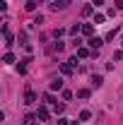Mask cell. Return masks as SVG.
I'll return each instance as SVG.
<instances>
[{
    "mask_svg": "<svg viewBox=\"0 0 123 125\" xmlns=\"http://www.w3.org/2000/svg\"><path fill=\"white\" fill-rule=\"evenodd\" d=\"M68 2H70V0H53V5H51V7H53V10H65V7H68Z\"/></svg>",
    "mask_w": 123,
    "mask_h": 125,
    "instance_id": "cell-1",
    "label": "cell"
},
{
    "mask_svg": "<svg viewBox=\"0 0 123 125\" xmlns=\"http://www.w3.org/2000/svg\"><path fill=\"white\" fill-rule=\"evenodd\" d=\"M31 62V58H24V60H22V65H17V72H19V75H24V72H27V65H29Z\"/></svg>",
    "mask_w": 123,
    "mask_h": 125,
    "instance_id": "cell-2",
    "label": "cell"
},
{
    "mask_svg": "<svg viewBox=\"0 0 123 125\" xmlns=\"http://www.w3.org/2000/svg\"><path fill=\"white\" fill-rule=\"evenodd\" d=\"M51 89H53V92H61V89H63V79L61 77L53 79V82H51Z\"/></svg>",
    "mask_w": 123,
    "mask_h": 125,
    "instance_id": "cell-3",
    "label": "cell"
},
{
    "mask_svg": "<svg viewBox=\"0 0 123 125\" xmlns=\"http://www.w3.org/2000/svg\"><path fill=\"white\" fill-rule=\"evenodd\" d=\"M24 104L29 106V104H36V94L34 92H27V96H24Z\"/></svg>",
    "mask_w": 123,
    "mask_h": 125,
    "instance_id": "cell-4",
    "label": "cell"
},
{
    "mask_svg": "<svg viewBox=\"0 0 123 125\" xmlns=\"http://www.w3.org/2000/svg\"><path fill=\"white\" fill-rule=\"evenodd\" d=\"M101 84H104V77H101V75H94V77H92V87H97V89H99Z\"/></svg>",
    "mask_w": 123,
    "mask_h": 125,
    "instance_id": "cell-5",
    "label": "cell"
},
{
    "mask_svg": "<svg viewBox=\"0 0 123 125\" xmlns=\"http://www.w3.org/2000/svg\"><path fill=\"white\" fill-rule=\"evenodd\" d=\"M36 115H39V120H48V108H44V106H41V108L36 111Z\"/></svg>",
    "mask_w": 123,
    "mask_h": 125,
    "instance_id": "cell-6",
    "label": "cell"
},
{
    "mask_svg": "<svg viewBox=\"0 0 123 125\" xmlns=\"http://www.w3.org/2000/svg\"><path fill=\"white\" fill-rule=\"evenodd\" d=\"M82 34H85V36H92V34H94V27H92V24H82Z\"/></svg>",
    "mask_w": 123,
    "mask_h": 125,
    "instance_id": "cell-7",
    "label": "cell"
},
{
    "mask_svg": "<svg viewBox=\"0 0 123 125\" xmlns=\"http://www.w3.org/2000/svg\"><path fill=\"white\" fill-rule=\"evenodd\" d=\"M39 115H24V125H36Z\"/></svg>",
    "mask_w": 123,
    "mask_h": 125,
    "instance_id": "cell-8",
    "label": "cell"
},
{
    "mask_svg": "<svg viewBox=\"0 0 123 125\" xmlns=\"http://www.w3.org/2000/svg\"><path fill=\"white\" fill-rule=\"evenodd\" d=\"M12 43H15V36H12L10 31H5V46L10 48V46H12Z\"/></svg>",
    "mask_w": 123,
    "mask_h": 125,
    "instance_id": "cell-9",
    "label": "cell"
},
{
    "mask_svg": "<svg viewBox=\"0 0 123 125\" xmlns=\"http://www.w3.org/2000/svg\"><path fill=\"white\" fill-rule=\"evenodd\" d=\"M87 55H89V48H85V46L77 48V58H87Z\"/></svg>",
    "mask_w": 123,
    "mask_h": 125,
    "instance_id": "cell-10",
    "label": "cell"
},
{
    "mask_svg": "<svg viewBox=\"0 0 123 125\" xmlns=\"http://www.w3.org/2000/svg\"><path fill=\"white\" fill-rule=\"evenodd\" d=\"M61 72H63V75H70V72H73V65H70V62H63V65H61Z\"/></svg>",
    "mask_w": 123,
    "mask_h": 125,
    "instance_id": "cell-11",
    "label": "cell"
},
{
    "mask_svg": "<svg viewBox=\"0 0 123 125\" xmlns=\"http://www.w3.org/2000/svg\"><path fill=\"white\" fill-rule=\"evenodd\" d=\"M104 19H106V15H101V12H97V15H94V24L99 27V24H104Z\"/></svg>",
    "mask_w": 123,
    "mask_h": 125,
    "instance_id": "cell-12",
    "label": "cell"
},
{
    "mask_svg": "<svg viewBox=\"0 0 123 125\" xmlns=\"http://www.w3.org/2000/svg\"><path fill=\"white\" fill-rule=\"evenodd\" d=\"M92 12H94V7H92V5H85V7H82V17H89Z\"/></svg>",
    "mask_w": 123,
    "mask_h": 125,
    "instance_id": "cell-13",
    "label": "cell"
},
{
    "mask_svg": "<svg viewBox=\"0 0 123 125\" xmlns=\"http://www.w3.org/2000/svg\"><path fill=\"white\" fill-rule=\"evenodd\" d=\"M87 43H89V46H92V48H99V46H101V43H104V41H101V39H89Z\"/></svg>",
    "mask_w": 123,
    "mask_h": 125,
    "instance_id": "cell-14",
    "label": "cell"
},
{
    "mask_svg": "<svg viewBox=\"0 0 123 125\" xmlns=\"http://www.w3.org/2000/svg\"><path fill=\"white\" fill-rule=\"evenodd\" d=\"M17 39H19V43H22V46H29V43H27V31H19V36H17Z\"/></svg>",
    "mask_w": 123,
    "mask_h": 125,
    "instance_id": "cell-15",
    "label": "cell"
},
{
    "mask_svg": "<svg viewBox=\"0 0 123 125\" xmlns=\"http://www.w3.org/2000/svg\"><path fill=\"white\" fill-rule=\"evenodd\" d=\"M2 62H7V65L15 62V55H12V53H5V55H2Z\"/></svg>",
    "mask_w": 123,
    "mask_h": 125,
    "instance_id": "cell-16",
    "label": "cell"
},
{
    "mask_svg": "<svg viewBox=\"0 0 123 125\" xmlns=\"http://www.w3.org/2000/svg\"><path fill=\"white\" fill-rule=\"evenodd\" d=\"M77 96L80 99H89V89H77Z\"/></svg>",
    "mask_w": 123,
    "mask_h": 125,
    "instance_id": "cell-17",
    "label": "cell"
},
{
    "mask_svg": "<svg viewBox=\"0 0 123 125\" xmlns=\"http://www.w3.org/2000/svg\"><path fill=\"white\" fill-rule=\"evenodd\" d=\"M63 48H65V43H61V41H56V43L51 46V51H63Z\"/></svg>",
    "mask_w": 123,
    "mask_h": 125,
    "instance_id": "cell-18",
    "label": "cell"
},
{
    "mask_svg": "<svg viewBox=\"0 0 123 125\" xmlns=\"http://www.w3.org/2000/svg\"><path fill=\"white\" fill-rule=\"evenodd\" d=\"M89 118H92L89 111H82V113H80V120H89Z\"/></svg>",
    "mask_w": 123,
    "mask_h": 125,
    "instance_id": "cell-19",
    "label": "cell"
},
{
    "mask_svg": "<svg viewBox=\"0 0 123 125\" xmlns=\"http://www.w3.org/2000/svg\"><path fill=\"white\" fill-rule=\"evenodd\" d=\"M116 34H118V29H111V31L106 34V41H111V39H116Z\"/></svg>",
    "mask_w": 123,
    "mask_h": 125,
    "instance_id": "cell-20",
    "label": "cell"
},
{
    "mask_svg": "<svg viewBox=\"0 0 123 125\" xmlns=\"http://www.w3.org/2000/svg\"><path fill=\"white\" fill-rule=\"evenodd\" d=\"M24 7H27V10H29V12H31V10H34V7H36V0H29V2H27V5H24Z\"/></svg>",
    "mask_w": 123,
    "mask_h": 125,
    "instance_id": "cell-21",
    "label": "cell"
},
{
    "mask_svg": "<svg viewBox=\"0 0 123 125\" xmlns=\"http://www.w3.org/2000/svg\"><path fill=\"white\" fill-rule=\"evenodd\" d=\"M44 101H46V104H56V101H53V96H51V94H44Z\"/></svg>",
    "mask_w": 123,
    "mask_h": 125,
    "instance_id": "cell-22",
    "label": "cell"
},
{
    "mask_svg": "<svg viewBox=\"0 0 123 125\" xmlns=\"http://www.w3.org/2000/svg\"><path fill=\"white\" fill-rule=\"evenodd\" d=\"M63 34H65V29H56V31H53V36H56V39H61Z\"/></svg>",
    "mask_w": 123,
    "mask_h": 125,
    "instance_id": "cell-23",
    "label": "cell"
},
{
    "mask_svg": "<svg viewBox=\"0 0 123 125\" xmlns=\"http://www.w3.org/2000/svg\"><path fill=\"white\" fill-rule=\"evenodd\" d=\"M58 125H70V120L68 118H58Z\"/></svg>",
    "mask_w": 123,
    "mask_h": 125,
    "instance_id": "cell-24",
    "label": "cell"
},
{
    "mask_svg": "<svg viewBox=\"0 0 123 125\" xmlns=\"http://www.w3.org/2000/svg\"><path fill=\"white\" fill-rule=\"evenodd\" d=\"M116 60H123V51H116V55H113Z\"/></svg>",
    "mask_w": 123,
    "mask_h": 125,
    "instance_id": "cell-25",
    "label": "cell"
},
{
    "mask_svg": "<svg viewBox=\"0 0 123 125\" xmlns=\"http://www.w3.org/2000/svg\"><path fill=\"white\" fill-rule=\"evenodd\" d=\"M92 5H97V7H99V5H104V0H92Z\"/></svg>",
    "mask_w": 123,
    "mask_h": 125,
    "instance_id": "cell-26",
    "label": "cell"
},
{
    "mask_svg": "<svg viewBox=\"0 0 123 125\" xmlns=\"http://www.w3.org/2000/svg\"><path fill=\"white\" fill-rule=\"evenodd\" d=\"M116 7H118V10H123V0H116Z\"/></svg>",
    "mask_w": 123,
    "mask_h": 125,
    "instance_id": "cell-27",
    "label": "cell"
},
{
    "mask_svg": "<svg viewBox=\"0 0 123 125\" xmlns=\"http://www.w3.org/2000/svg\"><path fill=\"white\" fill-rule=\"evenodd\" d=\"M70 125H77V123H70Z\"/></svg>",
    "mask_w": 123,
    "mask_h": 125,
    "instance_id": "cell-28",
    "label": "cell"
}]
</instances>
